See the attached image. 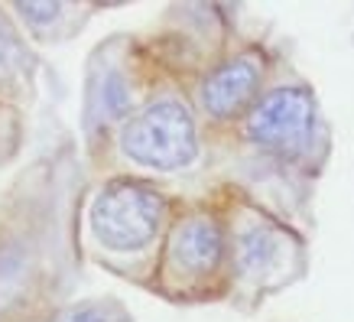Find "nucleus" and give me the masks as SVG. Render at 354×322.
<instances>
[{"mask_svg": "<svg viewBox=\"0 0 354 322\" xmlns=\"http://www.w3.org/2000/svg\"><path fill=\"white\" fill-rule=\"evenodd\" d=\"M120 150L140 166L176 172L198 156V130L192 111L172 95H162L133 111L120 127Z\"/></svg>", "mask_w": 354, "mask_h": 322, "instance_id": "f257e3e1", "label": "nucleus"}, {"mask_svg": "<svg viewBox=\"0 0 354 322\" xmlns=\"http://www.w3.org/2000/svg\"><path fill=\"white\" fill-rule=\"evenodd\" d=\"M319 105L306 85H279L247 111V140L279 163L306 160L319 143Z\"/></svg>", "mask_w": 354, "mask_h": 322, "instance_id": "f03ea898", "label": "nucleus"}, {"mask_svg": "<svg viewBox=\"0 0 354 322\" xmlns=\"http://www.w3.org/2000/svg\"><path fill=\"white\" fill-rule=\"evenodd\" d=\"M162 215H166V199L156 186L140 179H111L91 199L88 228L101 247L130 254L156 238Z\"/></svg>", "mask_w": 354, "mask_h": 322, "instance_id": "7ed1b4c3", "label": "nucleus"}, {"mask_svg": "<svg viewBox=\"0 0 354 322\" xmlns=\"http://www.w3.org/2000/svg\"><path fill=\"white\" fill-rule=\"evenodd\" d=\"M231 260L234 277L247 290L283 287L296 270L299 244L286 235V228L270 222L267 215H247L231 235Z\"/></svg>", "mask_w": 354, "mask_h": 322, "instance_id": "20e7f679", "label": "nucleus"}, {"mask_svg": "<svg viewBox=\"0 0 354 322\" xmlns=\"http://www.w3.org/2000/svg\"><path fill=\"white\" fill-rule=\"evenodd\" d=\"M227 254L225 228L215 215L192 212L176 225L169 244H166V274L179 283L212 277Z\"/></svg>", "mask_w": 354, "mask_h": 322, "instance_id": "39448f33", "label": "nucleus"}, {"mask_svg": "<svg viewBox=\"0 0 354 322\" xmlns=\"http://www.w3.org/2000/svg\"><path fill=\"white\" fill-rule=\"evenodd\" d=\"M263 82V55L241 53L215 65L198 85V105L208 118L231 120L241 111H250L257 105V91Z\"/></svg>", "mask_w": 354, "mask_h": 322, "instance_id": "423d86ee", "label": "nucleus"}, {"mask_svg": "<svg viewBox=\"0 0 354 322\" xmlns=\"http://www.w3.org/2000/svg\"><path fill=\"white\" fill-rule=\"evenodd\" d=\"M130 111H133V88H130L127 75L120 72L118 62L97 55L91 62L85 88V127L91 134L104 130L124 120Z\"/></svg>", "mask_w": 354, "mask_h": 322, "instance_id": "0eeeda50", "label": "nucleus"}, {"mask_svg": "<svg viewBox=\"0 0 354 322\" xmlns=\"http://www.w3.org/2000/svg\"><path fill=\"white\" fill-rule=\"evenodd\" d=\"M32 69V59L30 53H26V46H23V39L17 36V30H13L10 23L0 17V82L3 78H23L30 75Z\"/></svg>", "mask_w": 354, "mask_h": 322, "instance_id": "6e6552de", "label": "nucleus"}, {"mask_svg": "<svg viewBox=\"0 0 354 322\" xmlns=\"http://www.w3.org/2000/svg\"><path fill=\"white\" fill-rule=\"evenodd\" d=\"M72 10H75L72 3H13V13H20L26 20V30H32L43 39H59L55 26H59L65 13Z\"/></svg>", "mask_w": 354, "mask_h": 322, "instance_id": "1a4fd4ad", "label": "nucleus"}, {"mask_svg": "<svg viewBox=\"0 0 354 322\" xmlns=\"http://www.w3.org/2000/svg\"><path fill=\"white\" fill-rule=\"evenodd\" d=\"M59 322H124V316L108 303H82L72 306Z\"/></svg>", "mask_w": 354, "mask_h": 322, "instance_id": "9d476101", "label": "nucleus"}]
</instances>
